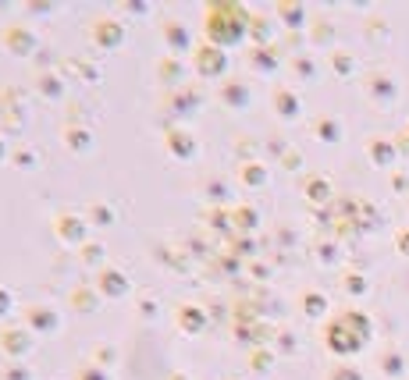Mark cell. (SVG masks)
Masks as SVG:
<instances>
[{
    "label": "cell",
    "instance_id": "1",
    "mask_svg": "<svg viewBox=\"0 0 409 380\" xmlns=\"http://www.w3.org/2000/svg\"><path fill=\"white\" fill-rule=\"evenodd\" d=\"M242 25H245V11L235 8V4H214L207 11V36H210L214 47L239 43V39H242Z\"/></svg>",
    "mask_w": 409,
    "mask_h": 380
},
{
    "label": "cell",
    "instance_id": "2",
    "mask_svg": "<svg viewBox=\"0 0 409 380\" xmlns=\"http://www.w3.org/2000/svg\"><path fill=\"white\" fill-rule=\"evenodd\" d=\"M54 235L65 242V245H86L89 242V227L78 214H68V210H60L54 217Z\"/></svg>",
    "mask_w": 409,
    "mask_h": 380
},
{
    "label": "cell",
    "instance_id": "3",
    "mask_svg": "<svg viewBox=\"0 0 409 380\" xmlns=\"http://www.w3.org/2000/svg\"><path fill=\"white\" fill-rule=\"evenodd\" d=\"M25 327L36 331V334H57L60 331V313L50 309L47 302H36V306H25Z\"/></svg>",
    "mask_w": 409,
    "mask_h": 380
},
{
    "label": "cell",
    "instance_id": "4",
    "mask_svg": "<svg viewBox=\"0 0 409 380\" xmlns=\"http://www.w3.org/2000/svg\"><path fill=\"white\" fill-rule=\"evenodd\" d=\"M0 352L11 355V359H22L32 352V331L22 327H0Z\"/></svg>",
    "mask_w": 409,
    "mask_h": 380
},
{
    "label": "cell",
    "instance_id": "5",
    "mask_svg": "<svg viewBox=\"0 0 409 380\" xmlns=\"http://www.w3.org/2000/svg\"><path fill=\"white\" fill-rule=\"evenodd\" d=\"M192 60H196V71L203 78H217V75H224V68H228V57H224L221 47H214V43H203Z\"/></svg>",
    "mask_w": 409,
    "mask_h": 380
},
{
    "label": "cell",
    "instance_id": "6",
    "mask_svg": "<svg viewBox=\"0 0 409 380\" xmlns=\"http://www.w3.org/2000/svg\"><path fill=\"white\" fill-rule=\"evenodd\" d=\"M96 288L107 295V299H125L129 295V273L118 270V267H100V278H96Z\"/></svg>",
    "mask_w": 409,
    "mask_h": 380
},
{
    "label": "cell",
    "instance_id": "7",
    "mask_svg": "<svg viewBox=\"0 0 409 380\" xmlns=\"http://www.w3.org/2000/svg\"><path fill=\"white\" fill-rule=\"evenodd\" d=\"M93 39H96V47L118 50L121 39H125V29H121L114 18H96V22H93Z\"/></svg>",
    "mask_w": 409,
    "mask_h": 380
},
{
    "label": "cell",
    "instance_id": "8",
    "mask_svg": "<svg viewBox=\"0 0 409 380\" xmlns=\"http://www.w3.org/2000/svg\"><path fill=\"white\" fill-rule=\"evenodd\" d=\"M175 320L186 334H203L207 331V313H203V306H178Z\"/></svg>",
    "mask_w": 409,
    "mask_h": 380
},
{
    "label": "cell",
    "instance_id": "9",
    "mask_svg": "<svg viewBox=\"0 0 409 380\" xmlns=\"http://www.w3.org/2000/svg\"><path fill=\"white\" fill-rule=\"evenodd\" d=\"M4 36H8L4 43H8V50H11L14 57H29V54L36 50V36H32L29 29H18V25H11Z\"/></svg>",
    "mask_w": 409,
    "mask_h": 380
},
{
    "label": "cell",
    "instance_id": "10",
    "mask_svg": "<svg viewBox=\"0 0 409 380\" xmlns=\"http://www.w3.org/2000/svg\"><path fill=\"white\" fill-rule=\"evenodd\" d=\"M164 32H168V43H171V50H189V47H192V39H189L186 25H181V22H175V18H171L168 25H164Z\"/></svg>",
    "mask_w": 409,
    "mask_h": 380
},
{
    "label": "cell",
    "instance_id": "11",
    "mask_svg": "<svg viewBox=\"0 0 409 380\" xmlns=\"http://www.w3.org/2000/svg\"><path fill=\"white\" fill-rule=\"evenodd\" d=\"M168 146L175 150V157H178V160H189V157H196V139L181 135V132H171V135H168Z\"/></svg>",
    "mask_w": 409,
    "mask_h": 380
},
{
    "label": "cell",
    "instance_id": "12",
    "mask_svg": "<svg viewBox=\"0 0 409 380\" xmlns=\"http://www.w3.org/2000/svg\"><path fill=\"white\" fill-rule=\"evenodd\" d=\"M65 142L71 146V150L86 153L89 146H93V132H89V128H68V132H65Z\"/></svg>",
    "mask_w": 409,
    "mask_h": 380
},
{
    "label": "cell",
    "instance_id": "13",
    "mask_svg": "<svg viewBox=\"0 0 409 380\" xmlns=\"http://www.w3.org/2000/svg\"><path fill=\"white\" fill-rule=\"evenodd\" d=\"M89 295H93L89 288H75L71 291V306L75 309H96V299H89Z\"/></svg>",
    "mask_w": 409,
    "mask_h": 380
},
{
    "label": "cell",
    "instance_id": "14",
    "mask_svg": "<svg viewBox=\"0 0 409 380\" xmlns=\"http://www.w3.org/2000/svg\"><path fill=\"white\" fill-rule=\"evenodd\" d=\"M75 380H111V373L100 370V366H82V370L75 373Z\"/></svg>",
    "mask_w": 409,
    "mask_h": 380
},
{
    "label": "cell",
    "instance_id": "15",
    "mask_svg": "<svg viewBox=\"0 0 409 380\" xmlns=\"http://www.w3.org/2000/svg\"><path fill=\"white\" fill-rule=\"evenodd\" d=\"M242 178L250 181V185H263V178H267V171H263L260 164H253V167H245V171H242Z\"/></svg>",
    "mask_w": 409,
    "mask_h": 380
},
{
    "label": "cell",
    "instance_id": "16",
    "mask_svg": "<svg viewBox=\"0 0 409 380\" xmlns=\"http://www.w3.org/2000/svg\"><path fill=\"white\" fill-rule=\"evenodd\" d=\"M11 309H14V295L8 288H0V316H8Z\"/></svg>",
    "mask_w": 409,
    "mask_h": 380
},
{
    "label": "cell",
    "instance_id": "17",
    "mask_svg": "<svg viewBox=\"0 0 409 380\" xmlns=\"http://www.w3.org/2000/svg\"><path fill=\"white\" fill-rule=\"evenodd\" d=\"M171 380H189L186 373H171Z\"/></svg>",
    "mask_w": 409,
    "mask_h": 380
}]
</instances>
